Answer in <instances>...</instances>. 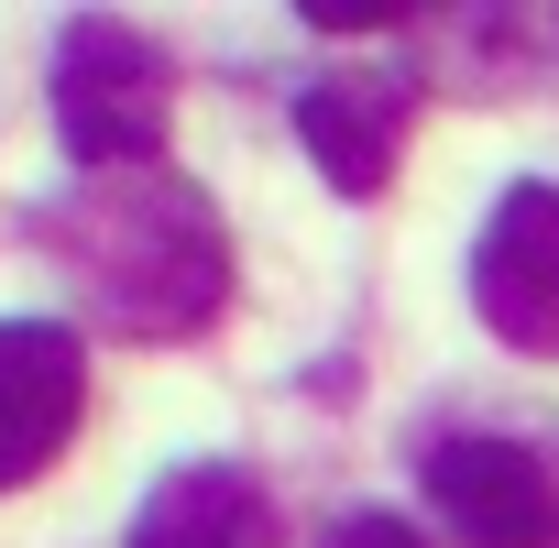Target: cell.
<instances>
[{"label":"cell","instance_id":"4","mask_svg":"<svg viewBox=\"0 0 559 548\" xmlns=\"http://www.w3.org/2000/svg\"><path fill=\"white\" fill-rule=\"evenodd\" d=\"M472 308L504 352L526 362H559V187L526 176L493 198L483 241H472Z\"/></svg>","mask_w":559,"mask_h":548},{"label":"cell","instance_id":"7","mask_svg":"<svg viewBox=\"0 0 559 548\" xmlns=\"http://www.w3.org/2000/svg\"><path fill=\"white\" fill-rule=\"evenodd\" d=\"M132 548H274V493L230 461H187L132 504Z\"/></svg>","mask_w":559,"mask_h":548},{"label":"cell","instance_id":"6","mask_svg":"<svg viewBox=\"0 0 559 548\" xmlns=\"http://www.w3.org/2000/svg\"><path fill=\"white\" fill-rule=\"evenodd\" d=\"M406 121H417V88L406 78H319L308 99H297V143L319 154V176L341 187V198H384V176H395V154H406Z\"/></svg>","mask_w":559,"mask_h":548},{"label":"cell","instance_id":"1","mask_svg":"<svg viewBox=\"0 0 559 548\" xmlns=\"http://www.w3.org/2000/svg\"><path fill=\"white\" fill-rule=\"evenodd\" d=\"M34 230L78 274L88 319L121 330V341H198L230 308V230H219L209 187L176 176V165L78 176Z\"/></svg>","mask_w":559,"mask_h":548},{"label":"cell","instance_id":"8","mask_svg":"<svg viewBox=\"0 0 559 548\" xmlns=\"http://www.w3.org/2000/svg\"><path fill=\"white\" fill-rule=\"evenodd\" d=\"M319 548H428L406 515H384V504H362V515H341V526H319Z\"/></svg>","mask_w":559,"mask_h":548},{"label":"cell","instance_id":"3","mask_svg":"<svg viewBox=\"0 0 559 548\" xmlns=\"http://www.w3.org/2000/svg\"><path fill=\"white\" fill-rule=\"evenodd\" d=\"M428 504L461 548H559V439L450 428L428 450Z\"/></svg>","mask_w":559,"mask_h":548},{"label":"cell","instance_id":"2","mask_svg":"<svg viewBox=\"0 0 559 548\" xmlns=\"http://www.w3.org/2000/svg\"><path fill=\"white\" fill-rule=\"evenodd\" d=\"M56 143L78 154V176H121V165H165V121H176V56L110 12H78L56 34Z\"/></svg>","mask_w":559,"mask_h":548},{"label":"cell","instance_id":"5","mask_svg":"<svg viewBox=\"0 0 559 548\" xmlns=\"http://www.w3.org/2000/svg\"><path fill=\"white\" fill-rule=\"evenodd\" d=\"M88 417V352L67 319H0V493L56 472Z\"/></svg>","mask_w":559,"mask_h":548}]
</instances>
